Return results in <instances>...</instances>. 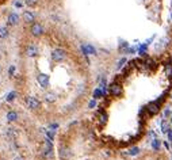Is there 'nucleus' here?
Returning a JSON list of instances; mask_svg holds the SVG:
<instances>
[{
    "label": "nucleus",
    "mask_w": 172,
    "mask_h": 160,
    "mask_svg": "<svg viewBox=\"0 0 172 160\" xmlns=\"http://www.w3.org/2000/svg\"><path fill=\"white\" fill-rule=\"evenodd\" d=\"M42 156L45 157V159H50V157L53 156V144H52L50 138H45V141H43Z\"/></svg>",
    "instance_id": "nucleus-1"
},
{
    "label": "nucleus",
    "mask_w": 172,
    "mask_h": 160,
    "mask_svg": "<svg viewBox=\"0 0 172 160\" xmlns=\"http://www.w3.org/2000/svg\"><path fill=\"white\" fill-rule=\"evenodd\" d=\"M65 57H67V52L61 49V48H57V49L52 52V60L54 63H61V61L65 60Z\"/></svg>",
    "instance_id": "nucleus-2"
},
{
    "label": "nucleus",
    "mask_w": 172,
    "mask_h": 160,
    "mask_svg": "<svg viewBox=\"0 0 172 160\" xmlns=\"http://www.w3.org/2000/svg\"><path fill=\"white\" fill-rule=\"evenodd\" d=\"M163 101V96L160 98V99H157V101H155V102H150L145 109H146V111H148L150 115H155V114H157L159 113V110H160V102Z\"/></svg>",
    "instance_id": "nucleus-3"
},
{
    "label": "nucleus",
    "mask_w": 172,
    "mask_h": 160,
    "mask_svg": "<svg viewBox=\"0 0 172 160\" xmlns=\"http://www.w3.org/2000/svg\"><path fill=\"white\" fill-rule=\"evenodd\" d=\"M24 102H26V106L30 110H38L41 107V102L35 96H26L24 98Z\"/></svg>",
    "instance_id": "nucleus-4"
},
{
    "label": "nucleus",
    "mask_w": 172,
    "mask_h": 160,
    "mask_svg": "<svg viewBox=\"0 0 172 160\" xmlns=\"http://www.w3.org/2000/svg\"><path fill=\"white\" fill-rule=\"evenodd\" d=\"M38 53H39V49H38V46H37L35 43H29L27 46H26V56L30 57V59L37 57Z\"/></svg>",
    "instance_id": "nucleus-5"
},
{
    "label": "nucleus",
    "mask_w": 172,
    "mask_h": 160,
    "mask_svg": "<svg viewBox=\"0 0 172 160\" xmlns=\"http://www.w3.org/2000/svg\"><path fill=\"white\" fill-rule=\"evenodd\" d=\"M109 92H110V95H111V96H121V94H122V87H121V84H118V83H115V82H114L113 84H110Z\"/></svg>",
    "instance_id": "nucleus-6"
},
{
    "label": "nucleus",
    "mask_w": 172,
    "mask_h": 160,
    "mask_svg": "<svg viewBox=\"0 0 172 160\" xmlns=\"http://www.w3.org/2000/svg\"><path fill=\"white\" fill-rule=\"evenodd\" d=\"M30 33H31L33 37H41L43 34V26L38 22L31 24V29H30Z\"/></svg>",
    "instance_id": "nucleus-7"
},
{
    "label": "nucleus",
    "mask_w": 172,
    "mask_h": 160,
    "mask_svg": "<svg viewBox=\"0 0 172 160\" xmlns=\"http://www.w3.org/2000/svg\"><path fill=\"white\" fill-rule=\"evenodd\" d=\"M37 82L39 83V86L42 87V88H47L50 80H49V76L46 73H38L37 75Z\"/></svg>",
    "instance_id": "nucleus-8"
},
{
    "label": "nucleus",
    "mask_w": 172,
    "mask_h": 160,
    "mask_svg": "<svg viewBox=\"0 0 172 160\" xmlns=\"http://www.w3.org/2000/svg\"><path fill=\"white\" fill-rule=\"evenodd\" d=\"M7 23L10 24V26H16V24L19 23V15L15 14V12H11L7 18Z\"/></svg>",
    "instance_id": "nucleus-9"
},
{
    "label": "nucleus",
    "mask_w": 172,
    "mask_h": 160,
    "mask_svg": "<svg viewBox=\"0 0 172 160\" xmlns=\"http://www.w3.org/2000/svg\"><path fill=\"white\" fill-rule=\"evenodd\" d=\"M69 156H70V149L68 147H65V145H61L60 147V157L63 160H67L69 159Z\"/></svg>",
    "instance_id": "nucleus-10"
},
{
    "label": "nucleus",
    "mask_w": 172,
    "mask_h": 160,
    "mask_svg": "<svg viewBox=\"0 0 172 160\" xmlns=\"http://www.w3.org/2000/svg\"><path fill=\"white\" fill-rule=\"evenodd\" d=\"M22 18H23V20L26 22V23H34V19H35V16L34 14H33L31 11H24L23 12V15H22Z\"/></svg>",
    "instance_id": "nucleus-11"
},
{
    "label": "nucleus",
    "mask_w": 172,
    "mask_h": 160,
    "mask_svg": "<svg viewBox=\"0 0 172 160\" xmlns=\"http://www.w3.org/2000/svg\"><path fill=\"white\" fill-rule=\"evenodd\" d=\"M81 52L84 53L86 56H88V54H95L96 53V50H95V48L92 46V45H81Z\"/></svg>",
    "instance_id": "nucleus-12"
},
{
    "label": "nucleus",
    "mask_w": 172,
    "mask_h": 160,
    "mask_svg": "<svg viewBox=\"0 0 172 160\" xmlns=\"http://www.w3.org/2000/svg\"><path fill=\"white\" fill-rule=\"evenodd\" d=\"M45 101L47 102V103H54L56 101H57V95H56V92H46L45 94Z\"/></svg>",
    "instance_id": "nucleus-13"
},
{
    "label": "nucleus",
    "mask_w": 172,
    "mask_h": 160,
    "mask_svg": "<svg viewBox=\"0 0 172 160\" xmlns=\"http://www.w3.org/2000/svg\"><path fill=\"white\" fill-rule=\"evenodd\" d=\"M6 118H7L8 122H15L16 119H18V113L14 111V110H10L7 113V115H6Z\"/></svg>",
    "instance_id": "nucleus-14"
},
{
    "label": "nucleus",
    "mask_w": 172,
    "mask_h": 160,
    "mask_svg": "<svg viewBox=\"0 0 172 160\" xmlns=\"http://www.w3.org/2000/svg\"><path fill=\"white\" fill-rule=\"evenodd\" d=\"M106 122H107V114H106L103 110H100V111H99V124H100V125H104Z\"/></svg>",
    "instance_id": "nucleus-15"
},
{
    "label": "nucleus",
    "mask_w": 172,
    "mask_h": 160,
    "mask_svg": "<svg viewBox=\"0 0 172 160\" xmlns=\"http://www.w3.org/2000/svg\"><path fill=\"white\" fill-rule=\"evenodd\" d=\"M18 96V94H16L15 91H11L10 94H7V98H6V101L8 102V103H11V102L15 101V98Z\"/></svg>",
    "instance_id": "nucleus-16"
},
{
    "label": "nucleus",
    "mask_w": 172,
    "mask_h": 160,
    "mask_svg": "<svg viewBox=\"0 0 172 160\" xmlns=\"http://www.w3.org/2000/svg\"><path fill=\"white\" fill-rule=\"evenodd\" d=\"M8 34H10V31H8V29L7 27H0V38L4 39V38H7Z\"/></svg>",
    "instance_id": "nucleus-17"
},
{
    "label": "nucleus",
    "mask_w": 172,
    "mask_h": 160,
    "mask_svg": "<svg viewBox=\"0 0 172 160\" xmlns=\"http://www.w3.org/2000/svg\"><path fill=\"white\" fill-rule=\"evenodd\" d=\"M103 95H104V92H103L100 88H96V90L94 91V99H99V98H102Z\"/></svg>",
    "instance_id": "nucleus-18"
},
{
    "label": "nucleus",
    "mask_w": 172,
    "mask_h": 160,
    "mask_svg": "<svg viewBox=\"0 0 172 160\" xmlns=\"http://www.w3.org/2000/svg\"><path fill=\"white\" fill-rule=\"evenodd\" d=\"M161 132L163 133H168L169 132V125L167 121H163L161 122Z\"/></svg>",
    "instance_id": "nucleus-19"
},
{
    "label": "nucleus",
    "mask_w": 172,
    "mask_h": 160,
    "mask_svg": "<svg viewBox=\"0 0 172 160\" xmlns=\"http://www.w3.org/2000/svg\"><path fill=\"white\" fill-rule=\"evenodd\" d=\"M152 148L155 149V151H159V149H160V140L155 138V140L152 141Z\"/></svg>",
    "instance_id": "nucleus-20"
},
{
    "label": "nucleus",
    "mask_w": 172,
    "mask_h": 160,
    "mask_svg": "<svg viewBox=\"0 0 172 160\" xmlns=\"http://www.w3.org/2000/svg\"><path fill=\"white\" fill-rule=\"evenodd\" d=\"M165 73L168 78H172V64H167L165 65Z\"/></svg>",
    "instance_id": "nucleus-21"
},
{
    "label": "nucleus",
    "mask_w": 172,
    "mask_h": 160,
    "mask_svg": "<svg viewBox=\"0 0 172 160\" xmlns=\"http://www.w3.org/2000/svg\"><path fill=\"white\" fill-rule=\"evenodd\" d=\"M38 1H39V0H24V3H26L27 7H34V6L38 4Z\"/></svg>",
    "instance_id": "nucleus-22"
},
{
    "label": "nucleus",
    "mask_w": 172,
    "mask_h": 160,
    "mask_svg": "<svg viewBox=\"0 0 172 160\" xmlns=\"http://www.w3.org/2000/svg\"><path fill=\"white\" fill-rule=\"evenodd\" d=\"M138 152H140V149H138L137 147H133V148L129 149V152L127 153H129L130 156H136V155H138Z\"/></svg>",
    "instance_id": "nucleus-23"
},
{
    "label": "nucleus",
    "mask_w": 172,
    "mask_h": 160,
    "mask_svg": "<svg viewBox=\"0 0 172 160\" xmlns=\"http://www.w3.org/2000/svg\"><path fill=\"white\" fill-rule=\"evenodd\" d=\"M125 64H126V59H121L119 61H118V64H117V68H118V69H121V68H123Z\"/></svg>",
    "instance_id": "nucleus-24"
},
{
    "label": "nucleus",
    "mask_w": 172,
    "mask_h": 160,
    "mask_svg": "<svg viewBox=\"0 0 172 160\" xmlns=\"http://www.w3.org/2000/svg\"><path fill=\"white\" fill-rule=\"evenodd\" d=\"M8 73H10V76H14V73H15V66H14V65L10 66V69H8Z\"/></svg>",
    "instance_id": "nucleus-25"
},
{
    "label": "nucleus",
    "mask_w": 172,
    "mask_h": 160,
    "mask_svg": "<svg viewBox=\"0 0 172 160\" xmlns=\"http://www.w3.org/2000/svg\"><path fill=\"white\" fill-rule=\"evenodd\" d=\"M95 106H96V101H95V99H92V101L88 103V107H90V109H94Z\"/></svg>",
    "instance_id": "nucleus-26"
},
{
    "label": "nucleus",
    "mask_w": 172,
    "mask_h": 160,
    "mask_svg": "<svg viewBox=\"0 0 172 160\" xmlns=\"http://www.w3.org/2000/svg\"><path fill=\"white\" fill-rule=\"evenodd\" d=\"M57 128H58L57 124H50V125H49V129H50V130H54V132H56V129Z\"/></svg>",
    "instance_id": "nucleus-27"
},
{
    "label": "nucleus",
    "mask_w": 172,
    "mask_h": 160,
    "mask_svg": "<svg viewBox=\"0 0 172 160\" xmlns=\"http://www.w3.org/2000/svg\"><path fill=\"white\" fill-rule=\"evenodd\" d=\"M164 115H165V117H171V111H169V110L167 109V110L164 111Z\"/></svg>",
    "instance_id": "nucleus-28"
},
{
    "label": "nucleus",
    "mask_w": 172,
    "mask_h": 160,
    "mask_svg": "<svg viewBox=\"0 0 172 160\" xmlns=\"http://www.w3.org/2000/svg\"><path fill=\"white\" fill-rule=\"evenodd\" d=\"M168 140L172 143V130H169V132H168Z\"/></svg>",
    "instance_id": "nucleus-29"
},
{
    "label": "nucleus",
    "mask_w": 172,
    "mask_h": 160,
    "mask_svg": "<svg viewBox=\"0 0 172 160\" xmlns=\"http://www.w3.org/2000/svg\"><path fill=\"white\" fill-rule=\"evenodd\" d=\"M15 7H22V4H20L19 1H16V3H15Z\"/></svg>",
    "instance_id": "nucleus-30"
},
{
    "label": "nucleus",
    "mask_w": 172,
    "mask_h": 160,
    "mask_svg": "<svg viewBox=\"0 0 172 160\" xmlns=\"http://www.w3.org/2000/svg\"><path fill=\"white\" fill-rule=\"evenodd\" d=\"M14 160H23V159H22L20 156H15V157H14Z\"/></svg>",
    "instance_id": "nucleus-31"
},
{
    "label": "nucleus",
    "mask_w": 172,
    "mask_h": 160,
    "mask_svg": "<svg viewBox=\"0 0 172 160\" xmlns=\"http://www.w3.org/2000/svg\"><path fill=\"white\" fill-rule=\"evenodd\" d=\"M169 118H171V124H172V113H171V117H169Z\"/></svg>",
    "instance_id": "nucleus-32"
}]
</instances>
